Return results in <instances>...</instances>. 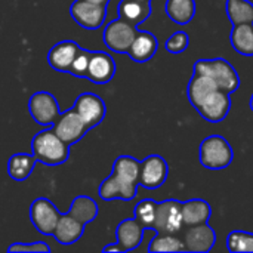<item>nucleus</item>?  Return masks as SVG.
Wrapping results in <instances>:
<instances>
[{
	"label": "nucleus",
	"instance_id": "nucleus-27",
	"mask_svg": "<svg viewBox=\"0 0 253 253\" xmlns=\"http://www.w3.org/2000/svg\"><path fill=\"white\" fill-rule=\"evenodd\" d=\"M139 170L141 163L130 156H120L113 165V173L116 176L136 185L139 184Z\"/></svg>",
	"mask_w": 253,
	"mask_h": 253
},
{
	"label": "nucleus",
	"instance_id": "nucleus-16",
	"mask_svg": "<svg viewBox=\"0 0 253 253\" xmlns=\"http://www.w3.org/2000/svg\"><path fill=\"white\" fill-rule=\"evenodd\" d=\"M138 185L126 182L116 176L114 173L110 175L99 187V197L102 200H132L136 196Z\"/></svg>",
	"mask_w": 253,
	"mask_h": 253
},
{
	"label": "nucleus",
	"instance_id": "nucleus-29",
	"mask_svg": "<svg viewBox=\"0 0 253 253\" xmlns=\"http://www.w3.org/2000/svg\"><path fill=\"white\" fill-rule=\"evenodd\" d=\"M150 252H184L185 251V245L184 240L175 237L173 234H157L150 246H148Z\"/></svg>",
	"mask_w": 253,
	"mask_h": 253
},
{
	"label": "nucleus",
	"instance_id": "nucleus-36",
	"mask_svg": "<svg viewBox=\"0 0 253 253\" xmlns=\"http://www.w3.org/2000/svg\"><path fill=\"white\" fill-rule=\"evenodd\" d=\"M86 1H90V3H95V4H105L108 3V0H86Z\"/></svg>",
	"mask_w": 253,
	"mask_h": 253
},
{
	"label": "nucleus",
	"instance_id": "nucleus-25",
	"mask_svg": "<svg viewBox=\"0 0 253 253\" xmlns=\"http://www.w3.org/2000/svg\"><path fill=\"white\" fill-rule=\"evenodd\" d=\"M68 213L86 225L98 216V203L87 196H79L73 200Z\"/></svg>",
	"mask_w": 253,
	"mask_h": 253
},
{
	"label": "nucleus",
	"instance_id": "nucleus-6",
	"mask_svg": "<svg viewBox=\"0 0 253 253\" xmlns=\"http://www.w3.org/2000/svg\"><path fill=\"white\" fill-rule=\"evenodd\" d=\"M28 111L31 117L42 126H53L61 116L59 105L55 96L49 92H36L28 102Z\"/></svg>",
	"mask_w": 253,
	"mask_h": 253
},
{
	"label": "nucleus",
	"instance_id": "nucleus-20",
	"mask_svg": "<svg viewBox=\"0 0 253 253\" xmlns=\"http://www.w3.org/2000/svg\"><path fill=\"white\" fill-rule=\"evenodd\" d=\"M216 89H218V86L211 77H208L205 74L194 73V76L191 77V80L188 83V89H187L188 99L197 108Z\"/></svg>",
	"mask_w": 253,
	"mask_h": 253
},
{
	"label": "nucleus",
	"instance_id": "nucleus-14",
	"mask_svg": "<svg viewBox=\"0 0 253 253\" xmlns=\"http://www.w3.org/2000/svg\"><path fill=\"white\" fill-rule=\"evenodd\" d=\"M116 73V62L107 52H92L90 61L87 67L86 79H89L93 83L102 84L108 83Z\"/></svg>",
	"mask_w": 253,
	"mask_h": 253
},
{
	"label": "nucleus",
	"instance_id": "nucleus-23",
	"mask_svg": "<svg viewBox=\"0 0 253 253\" xmlns=\"http://www.w3.org/2000/svg\"><path fill=\"white\" fill-rule=\"evenodd\" d=\"M36 162L37 159L34 157V154H25V153L13 154L7 160V173L15 181H25L31 175Z\"/></svg>",
	"mask_w": 253,
	"mask_h": 253
},
{
	"label": "nucleus",
	"instance_id": "nucleus-38",
	"mask_svg": "<svg viewBox=\"0 0 253 253\" xmlns=\"http://www.w3.org/2000/svg\"><path fill=\"white\" fill-rule=\"evenodd\" d=\"M141 1H148V3H151V0H141Z\"/></svg>",
	"mask_w": 253,
	"mask_h": 253
},
{
	"label": "nucleus",
	"instance_id": "nucleus-28",
	"mask_svg": "<svg viewBox=\"0 0 253 253\" xmlns=\"http://www.w3.org/2000/svg\"><path fill=\"white\" fill-rule=\"evenodd\" d=\"M225 9L234 25L253 24V4L249 0H227Z\"/></svg>",
	"mask_w": 253,
	"mask_h": 253
},
{
	"label": "nucleus",
	"instance_id": "nucleus-33",
	"mask_svg": "<svg viewBox=\"0 0 253 253\" xmlns=\"http://www.w3.org/2000/svg\"><path fill=\"white\" fill-rule=\"evenodd\" d=\"M188 36L184 31H176L173 33L168 40H166V49L170 53H181L188 47Z\"/></svg>",
	"mask_w": 253,
	"mask_h": 253
},
{
	"label": "nucleus",
	"instance_id": "nucleus-4",
	"mask_svg": "<svg viewBox=\"0 0 253 253\" xmlns=\"http://www.w3.org/2000/svg\"><path fill=\"white\" fill-rule=\"evenodd\" d=\"M136 36L135 25L119 18L111 21L104 30V43L105 46L117 53H127Z\"/></svg>",
	"mask_w": 253,
	"mask_h": 253
},
{
	"label": "nucleus",
	"instance_id": "nucleus-10",
	"mask_svg": "<svg viewBox=\"0 0 253 253\" xmlns=\"http://www.w3.org/2000/svg\"><path fill=\"white\" fill-rule=\"evenodd\" d=\"M74 110L77 111V114L82 117V120L86 123L89 129L98 126L104 120L107 111L104 101L98 95L90 92H84L79 95L74 104Z\"/></svg>",
	"mask_w": 253,
	"mask_h": 253
},
{
	"label": "nucleus",
	"instance_id": "nucleus-12",
	"mask_svg": "<svg viewBox=\"0 0 253 253\" xmlns=\"http://www.w3.org/2000/svg\"><path fill=\"white\" fill-rule=\"evenodd\" d=\"M231 108V99H230V93L221 89H216L215 92H212L199 107V113L202 114L203 119L212 122V123H218L222 122L228 111Z\"/></svg>",
	"mask_w": 253,
	"mask_h": 253
},
{
	"label": "nucleus",
	"instance_id": "nucleus-13",
	"mask_svg": "<svg viewBox=\"0 0 253 253\" xmlns=\"http://www.w3.org/2000/svg\"><path fill=\"white\" fill-rule=\"evenodd\" d=\"M216 234L208 222L190 227L184 234V245L187 252L206 253L212 251Z\"/></svg>",
	"mask_w": 253,
	"mask_h": 253
},
{
	"label": "nucleus",
	"instance_id": "nucleus-5",
	"mask_svg": "<svg viewBox=\"0 0 253 253\" xmlns=\"http://www.w3.org/2000/svg\"><path fill=\"white\" fill-rule=\"evenodd\" d=\"M184 225L182 203L178 200H165L157 205L153 228L157 234H175Z\"/></svg>",
	"mask_w": 253,
	"mask_h": 253
},
{
	"label": "nucleus",
	"instance_id": "nucleus-18",
	"mask_svg": "<svg viewBox=\"0 0 253 253\" xmlns=\"http://www.w3.org/2000/svg\"><path fill=\"white\" fill-rule=\"evenodd\" d=\"M83 231H84V224H82L70 213H65L59 216L53 231V237L61 245H73L83 236Z\"/></svg>",
	"mask_w": 253,
	"mask_h": 253
},
{
	"label": "nucleus",
	"instance_id": "nucleus-9",
	"mask_svg": "<svg viewBox=\"0 0 253 253\" xmlns=\"http://www.w3.org/2000/svg\"><path fill=\"white\" fill-rule=\"evenodd\" d=\"M71 16L73 19L86 30H96L99 28L107 16V6L105 4H95L86 0H76L71 4Z\"/></svg>",
	"mask_w": 253,
	"mask_h": 253
},
{
	"label": "nucleus",
	"instance_id": "nucleus-37",
	"mask_svg": "<svg viewBox=\"0 0 253 253\" xmlns=\"http://www.w3.org/2000/svg\"><path fill=\"white\" fill-rule=\"evenodd\" d=\"M249 105H251V108H252V111H253V95H252V98H251V104H249Z\"/></svg>",
	"mask_w": 253,
	"mask_h": 253
},
{
	"label": "nucleus",
	"instance_id": "nucleus-30",
	"mask_svg": "<svg viewBox=\"0 0 253 253\" xmlns=\"http://www.w3.org/2000/svg\"><path fill=\"white\" fill-rule=\"evenodd\" d=\"M157 202L151 200V199H145L141 200L136 206H135V219L144 227V228H153L154 219H156V212H157Z\"/></svg>",
	"mask_w": 253,
	"mask_h": 253
},
{
	"label": "nucleus",
	"instance_id": "nucleus-34",
	"mask_svg": "<svg viewBox=\"0 0 253 253\" xmlns=\"http://www.w3.org/2000/svg\"><path fill=\"white\" fill-rule=\"evenodd\" d=\"M7 252H50V248L46 243H13L7 248Z\"/></svg>",
	"mask_w": 253,
	"mask_h": 253
},
{
	"label": "nucleus",
	"instance_id": "nucleus-35",
	"mask_svg": "<svg viewBox=\"0 0 253 253\" xmlns=\"http://www.w3.org/2000/svg\"><path fill=\"white\" fill-rule=\"evenodd\" d=\"M102 252H123V251H122V248L119 246V243H116V245L105 246V248L102 249Z\"/></svg>",
	"mask_w": 253,
	"mask_h": 253
},
{
	"label": "nucleus",
	"instance_id": "nucleus-22",
	"mask_svg": "<svg viewBox=\"0 0 253 253\" xmlns=\"http://www.w3.org/2000/svg\"><path fill=\"white\" fill-rule=\"evenodd\" d=\"M151 13V3L141 0H122L119 4V15L122 19L138 25L145 21Z\"/></svg>",
	"mask_w": 253,
	"mask_h": 253
},
{
	"label": "nucleus",
	"instance_id": "nucleus-1",
	"mask_svg": "<svg viewBox=\"0 0 253 253\" xmlns=\"http://www.w3.org/2000/svg\"><path fill=\"white\" fill-rule=\"evenodd\" d=\"M31 150L37 162L47 166L62 165L70 157V145L65 144L53 129L39 132L31 141Z\"/></svg>",
	"mask_w": 253,
	"mask_h": 253
},
{
	"label": "nucleus",
	"instance_id": "nucleus-32",
	"mask_svg": "<svg viewBox=\"0 0 253 253\" xmlns=\"http://www.w3.org/2000/svg\"><path fill=\"white\" fill-rule=\"evenodd\" d=\"M90 53L92 52H89L86 49H80L77 52V55H76V58H74V61H73L68 73H71L76 77H86L87 67H89V61H90Z\"/></svg>",
	"mask_w": 253,
	"mask_h": 253
},
{
	"label": "nucleus",
	"instance_id": "nucleus-17",
	"mask_svg": "<svg viewBox=\"0 0 253 253\" xmlns=\"http://www.w3.org/2000/svg\"><path fill=\"white\" fill-rule=\"evenodd\" d=\"M145 228L136 219H125L119 224L116 230L117 243L123 252L136 249L144 239Z\"/></svg>",
	"mask_w": 253,
	"mask_h": 253
},
{
	"label": "nucleus",
	"instance_id": "nucleus-2",
	"mask_svg": "<svg viewBox=\"0 0 253 253\" xmlns=\"http://www.w3.org/2000/svg\"><path fill=\"white\" fill-rule=\"evenodd\" d=\"M194 73L211 77L216 83L218 89L225 90L228 93L236 92L240 86V79L236 68L222 58L199 59L194 64Z\"/></svg>",
	"mask_w": 253,
	"mask_h": 253
},
{
	"label": "nucleus",
	"instance_id": "nucleus-3",
	"mask_svg": "<svg viewBox=\"0 0 253 253\" xmlns=\"http://www.w3.org/2000/svg\"><path fill=\"white\" fill-rule=\"evenodd\" d=\"M200 162L208 169H224L233 162V148L221 135L208 136L200 145Z\"/></svg>",
	"mask_w": 253,
	"mask_h": 253
},
{
	"label": "nucleus",
	"instance_id": "nucleus-7",
	"mask_svg": "<svg viewBox=\"0 0 253 253\" xmlns=\"http://www.w3.org/2000/svg\"><path fill=\"white\" fill-rule=\"evenodd\" d=\"M61 213L53 206V203L44 197L36 199L30 208V219L36 230L44 236H53L55 227L58 224Z\"/></svg>",
	"mask_w": 253,
	"mask_h": 253
},
{
	"label": "nucleus",
	"instance_id": "nucleus-11",
	"mask_svg": "<svg viewBox=\"0 0 253 253\" xmlns=\"http://www.w3.org/2000/svg\"><path fill=\"white\" fill-rule=\"evenodd\" d=\"M168 172V163L162 156H150L144 162H141L139 184L148 190L159 188L165 184Z\"/></svg>",
	"mask_w": 253,
	"mask_h": 253
},
{
	"label": "nucleus",
	"instance_id": "nucleus-19",
	"mask_svg": "<svg viewBox=\"0 0 253 253\" xmlns=\"http://www.w3.org/2000/svg\"><path fill=\"white\" fill-rule=\"evenodd\" d=\"M156 50H157L156 36L151 33H147V31H141V33H136L135 40H133L132 46L129 47L127 53L133 61L145 62L154 56Z\"/></svg>",
	"mask_w": 253,
	"mask_h": 253
},
{
	"label": "nucleus",
	"instance_id": "nucleus-21",
	"mask_svg": "<svg viewBox=\"0 0 253 253\" xmlns=\"http://www.w3.org/2000/svg\"><path fill=\"white\" fill-rule=\"evenodd\" d=\"M212 215L211 205L206 200L202 199H193L185 203H182V219L184 225L193 227L199 224L208 222V219Z\"/></svg>",
	"mask_w": 253,
	"mask_h": 253
},
{
	"label": "nucleus",
	"instance_id": "nucleus-15",
	"mask_svg": "<svg viewBox=\"0 0 253 253\" xmlns=\"http://www.w3.org/2000/svg\"><path fill=\"white\" fill-rule=\"evenodd\" d=\"M79 50H80L79 44L76 42H73V40L59 42L55 46H52V49L49 50L47 62L53 70L68 73Z\"/></svg>",
	"mask_w": 253,
	"mask_h": 253
},
{
	"label": "nucleus",
	"instance_id": "nucleus-26",
	"mask_svg": "<svg viewBox=\"0 0 253 253\" xmlns=\"http://www.w3.org/2000/svg\"><path fill=\"white\" fill-rule=\"evenodd\" d=\"M231 44L240 55L253 56V24L234 25L231 31Z\"/></svg>",
	"mask_w": 253,
	"mask_h": 253
},
{
	"label": "nucleus",
	"instance_id": "nucleus-24",
	"mask_svg": "<svg viewBox=\"0 0 253 253\" xmlns=\"http://www.w3.org/2000/svg\"><path fill=\"white\" fill-rule=\"evenodd\" d=\"M166 13L176 24H188L196 15L194 0H166Z\"/></svg>",
	"mask_w": 253,
	"mask_h": 253
},
{
	"label": "nucleus",
	"instance_id": "nucleus-8",
	"mask_svg": "<svg viewBox=\"0 0 253 253\" xmlns=\"http://www.w3.org/2000/svg\"><path fill=\"white\" fill-rule=\"evenodd\" d=\"M53 132L68 145L77 142L84 136V133L89 130L86 123L82 120V117L77 114V111L68 110L65 113H61V116L53 123Z\"/></svg>",
	"mask_w": 253,
	"mask_h": 253
},
{
	"label": "nucleus",
	"instance_id": "nucleus-31",
	"mask_svg": "<svg viewBox=\"0 0 253 253\" xmlns=\"http://www.w3.org/2000/svg\"><path fill=\"white\" fill-rule=\"evenodd\" d=\"M227 248L230 252L253 253V234L246 231H233L227 237Z\"/></svg>",
	"mask_w": 253,
	"mask_h": 253
}]
</instances>
